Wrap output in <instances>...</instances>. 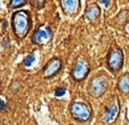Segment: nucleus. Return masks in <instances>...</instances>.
I'll use <instances>...</instances> for the list:
<instances>
[{
    "mask_svg": "<svg viewBox=\"0 0 129 125\" xmlns=\"http://www.w3.org/2000/svg\"><path fill=\"white\" fill-rule=\"evenodd\" d=\"M14 31L19 37H24L29 31V16L26 11L20 10L14 15L13 18Z\"/></svg>",
    "mask_w": 129,
    "mask_h": 125,
    "instance_id": "1",
    "label": "nucleus"
},
{
    "mask_svg": "<svg viewBox=\"0 0 129 125\" xmlns=\"http://www.w3.org/2000/svg\"><path fill=\"white\" fill-rule=\"evenodd\" d=\"M70 112H71V115L74 116V118L78 119L80 122L88 121L92 115V110L89 108V106L87 104L83 103V101H75V103H73V105L70 107Z\"/></svg>",
    "mask_w": 129,
    "mask_h": 125,
    "instance_id": "2",
    "label": "nucleus"
},
{
    "mask_svg": "<svg viewBox=\"0 0 129 125\" xmlns=\"http://www.w3.org/2000/svg\"><path fill=\"white\" fill-rule=\"evenodd\" d=\"M107 63L109 69L112 72H118L121 70L123 65V53L120 49L114 47L108 54V59H107Z\"/></svg>",
    "mask_w": 129,
    "mask_h": 125,
    "instance_id": "3",
    "label": "nucleus"
},
{
    "mask_svg": "<svg viewBox=\"0 0 129 125\" xmlns=\"http://www.w3.org/2000/svg\"><path fill=\"white\" fill-rule=\"evenodd\" d=\"M108 89V80L104 76H98L92 79L88 91L93 97H101Z\"/></svg>",
    "mask_w": 129,
    "mask_h": 125,
    "instance_id": "4",
    "label": "nucleus"
},
{
    "mask_svg": "<svg viewBox=\"0 0 129 125\" xmlns=\"http://www.w3.org/2000/svg\"><path fill=\"white\" fill-rule=\"evenodd\" d=\"M89 72V65L86 60L84 59H78L76 61L74 69L71 71V76L76 81H82L87 77Z\"/></svg>",
    "mask_w": 129,
    "mask_h": 125,
    "instance_id": "5",
    "label": "nucleus"
},
{
    "mask_svg": "<svg viewBox=\"0 0 129 125\" xmlns=\"http://www.w3.org/2000/svg\"><path fill=\"white\" fill-rule=\"evenodd\" d=\"M119 107H120V105H119L118 98L113 97V100L110 103V105L107 107L105 113H104V121L107 122V123H110V122L116 119L117 115H118V113H119Z\"/></svg>",
    "mask_w": 129,
    "mask_h": 125,
    "instance_id": "6",
    "label": "nucleus"
},
{
    "mask_svg": "<svg viewBox=\"0 0 129 125\" xmlns=\"http://www.w3.org/2000/svg\"><path fill=\"white\" fill-rule=\"evenodd\" d=\"M51 35H52V32L50 28H40L35 32L34 34V37H33V41L38 44H44L47 43L48 41L51 38Z\"/></svg>",
    "mask_w": 129,
    "mask_h": 125,
    "instance_id": "7",
    "label": "nucleus"
},
{
    "mask_svg": "<svg viewBox=\"0 0 129 125\" xmlns=\"http://www.w3.org/2000/svg\"><path fill=\"white\" fill-rule=\"evenodd\" d=\"M61 68V61L59 59H52L47 63V65L43 69V74L44 77H51L52 74L57 73Z\"/></svg>",
    "mask_w": 129,
    "mask_h": 125,
    "instance_id": "8",
    "label": "nucleus"
},
{
    "mask_svg": "<svg viewBox=\"0 0 129 125\" xmlns=\"http://www.w3.org/2000/svg\"><path fill=\"white\" fill-rule=\"evenodd\" d=\"M61 5L67 14H75L79 7V0H61Z\"/></svg>",
    "mask_w": 129,
    "mask_h": 125,
    "instance_id": "9",
    "label": "nucleus"
},
{
    "mask_svg": "<svg viewBox=\"0 0 129 125\" xmlns=\"http://www.w3.org/2000/svg\"><path fill=\"white\" fill-rule=\"evenodd\" d=\"M118 89L122 94H129V74L125 73L118 80Z\"/></svg>",
    "mask_w": 129,
    "mask_h": 125,
    "instance_id": "10",
    "label": "nucleus"
},
{
    "mask_svg": "<svg viewBox=\"0 0 129 125\" xmlns=\"http://www.w3.org/2000/svg\"><path fill=\"white\" fill-rule=\"evenodd\" d=\"M100 13H101L100 8H99L96 5H92V6H89L86 10V18L89 20H94L100 16Z\"/></svg>",
    "mask_w": 129,
    "mask_h": 125,
    "instance_id": "11",
    "label": "nucleus"
},
{
    "mask_svg": "<svg viewBox=\"0 0 129 125\" xmlns=\"http://www.w3.org/2000/svg\"><path fill=\"white\" fill-rule=\"evenodd\" d=\"M26 2H27V0H11L9 6H10L11 8H19V7L25 6Z\"/></svg>",
    "mask_w": 129,
    "mask_h": 125,
    "instance_id": "12",
    "label": "nucleus"
},
{
    "mask_svg": "<svg viewBox=\"0 0 129 125\" xmlns=\"http://www.w3.org/2000/svg\"><path fill=\"white\" fill-rule=\"evenodd\" d=\"M34 62H35V56H34V55H28L26 59H25L24 64L26 65V67H31Z\"/></svg>",
    "mask_w": 129,
    "mask_h": 125,
    "instance_id": "13",
    "label": "nucleus"
},
{
    "mask_svg": "<svg viewBox=\"0 0 129 125\" xmlns=\"http://www.w3.org/2000/svg\"><path fill=\"white\" fill-rule=\"evenodd\" d=\"M64 94H66V89H64V88H58V89L54 91V95H56L57 97H61V96H63Z\"/></svg>",
    "mask_w": 129,
    "mask_h": 125,
    "instance_id": "14",
    "label": "nucleus"
},
{
    "mask_svg": "<svg viewBox=\"0 0 129 125\" xmlns=\"http://www.w3.org/2000/svg\"><path fill=\"white\" fill-rule=\"evenodd\" d=\"M6 107H7V105H6V103H5L2 99H0V110H4V109H6Z\"/></svg>",
    "mask_w": 129,
    "mask_h": 125,
    "instance_id": "15",
    "label": "nucleus"
},
{
    "mask_svg": "<svg viewBox=\"0 0 129 125\" xmlns=\"http://www.w3.org/2000/svg\"><path fill=\"white\" fill-rule=\"evenodd\" d=\"M45 0H34V4H36L38 6H42L43 4H44Z\"/></svg>",
    "mask_w": 129,
    "mask_h": 125,
    "instance_id": "16",
    "label": "nucleus"
},
{
    "mask_svg": "<svg viewBox=\"0 0 129 125\" xmlns=\"http://www.w3.org/2000/svg\"><path fill=\"white\" fill-rule=\"evenodd\" d=\"M101 2H102L104 6H110V0H101Z\"/></svg>",
    "mask_w": 129,
    "mask_h": 125,
    "instance_id": "17",
    "label": "nucleus"
},
{
    "mask_svg": "<svg viewBox=\"0 0 129 125\" xmlns=\"http://www.w3.org/2000/svg\"><path fill=\"white\" fill-rule=\"evenodd\" d=\"M2 125H8V124H7V123H4V124H2Z\"/></svg>",
    "mask_w": 129,
    "mask_h": 125,
    "instance_id": "18",
    "label": "nucleus"
}]
</instances>
